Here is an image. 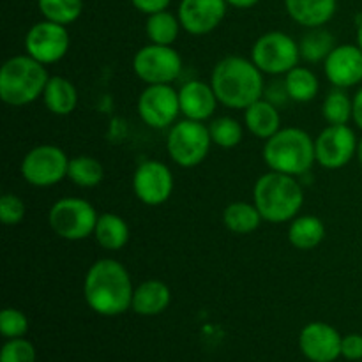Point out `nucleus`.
Masks as SVG:
<instances>
[{
  "mask_svg": "<svg viewBox=\"0 0 362 362\" xmlns=\"http://www.w3.org/2000/svg\"><path fill=\"white\" fill-rule=\"evenodd\" d=\"M45 105L53 115H69L78 105L76 87L64 76H49L42 92Z\"/></svg>",
  "mask_w": 362,
  "mask_h": 362,
  "instance_id": "obj_22",
  "label": "nucleus"
},
{
  "mask_svg": "<svg viewBox=\"0 0 362 362\" xmlns=\"http://www.w3.org/2000/svg\"><path fill=\"white\" fill-rule=\"evenodd\" d=\"M253 60L226 57L212 69L211 85L223 106L246 110L264 95V76Z\"/></svg>",
  "mask_w": 362,
  "mask_h": 362,
  "instance_id": "obj_2",
  "label": "nucleus"
},
{
  "mask_svg": "<svg viewBox=\"0 0 362 362\" xmlns=\"http://www.w3.org/2000/svg\"><path fill=\"white\" fill-rule=\"evenodd\" d=\"M357 136L349 124L332 126L329 124L315 138V156L317 163L327 170H339L357 156Z\"/></svg>",
  "mask_w": 362,
  "mask_h": 362,
  "instance_id": "obj_12",
  "label": "nucleus"
},
{
  "mask_svg": "<svg viewBox=\"0 0 362 362\" xmlns=\"http://www.w3.org/2000/svg\"><path fill=\"white\" fill-rule=\"evenodd\" d=\"M264 221L260 211L255 204H247V202H233L223 212V223L226 228L233 233H251L260 226Z\"/></svg>",
  "mask_w": 362,
  "mask_h": 362,
  "instance_id": "obj_25",
  "label": "nucleus"
},
{
  "mask_svg": "<svg viewBox=\"0 0 362 362\" xmlns=\"http://www.w3.org/2000/svg\"><path fill=\"white\" fill-rule=\"evenodd\" d=\"M212 144L223 148H233L243 141V126L233 117H218L209 124Z\"/></svg>",
  "mask_w": 362,
  "mask_h": 362,
  "instance_id": "obj_32",
  "label": "nucleus"
},
{
  "mask_svg": "<svg viewBox=\"0 0 362 362\" xmlns=\"http://www.w3.org/2000/svg\"><path fill=\"white\" fill-rule=\"evenodd\" d=\"M285 6L296 23L306 28H318L332 20L338 0H285Z\"/></svg>",
  "mask_w": 362,
  "mask_h": 362,
  "instance_id": "obj_19",
  "label": "nucleus"
},
{
  "mask_svg": "<svg viewBox=\"0 0 362 362\" xmlns=\"http://www.w3.org/2000/svg\"><path fill=\"white\" fill-rule=\"evenodd\" d=\"M357 159H359V163L362 166V138L359 140V144H357Z\"/></svg>",
  "mask_w": 362,
  "mask_h": 362,
  "instance_id": "obj_41",
  "label": "nucleus"
},
{
  "mask_svg": "<svg viewBox=\"0 0 362 362\" xmlns=\"http://www.w3.org/2000/svg\"><path fill=\"white\" fill-rule=\"evenodd\" d=\"M226 0H180V25L193 35H205L218 28L226 16Z\"/></svg>",
  "mask_w": 362,
  "mask_h": 362,
  "instance_id": "obj_15",
  "label": "nucleus"
},
{
  "mask_svg": "<svg viewBox=\"0 0 362 362\" xmlns=\"http://www.w3.org/2000/svg\"><path fill=\"white\" fill-rule=\"evenodd\" d=\"M324 62L325 76L336 88H350L362 81V52L357 45L336 46Z\"/></svg>",
  "mask_w": 362,
  "mask_h": 362,
  "instance_id": "obj_17",
  "label": "nucleus"
},
{
  "mask_svg": "<svg viewBox=\"0 0 362 362\" xmlns=\"http://www.w3.org/2000/svg\"><path fill=\"white\" fill-rule=\"evenodd\" d=\"M133 283L127 269L113 258L94 262L83 281V297L94 313L117 317L133 304Z\"/></svg>",
  "mask_w": 362,
  "mask_h": 362,
  "instance_id": "obj_1",
  "label": "nucleus"
},
{
  "mask_svg": "<svg viewBox=\"0 0 362 362\" xmlns=\"http://www.w3.org/2000/svg\"><path fill=\"white\" fill-rule=\"evenodd\" d=\"M179 113V92L172 85H147L138 98V115L152 129L173 126Z\"/></svg>",
  "mask_w": 362,
  "mask_h": 362,
  "instance_id": "obj_13",
  "label": "nucleus"
},
{
  "mask_svg": "<svg viewBox=\"0 0 362 362\" xmlns=\"http://www.w3.org/2000/svg\"><path fill=\"white\" fill-rule=\"evenodd\" d=\"M322 115L332 126L349 124L354 119V99H350L345 88H336L325 98Z\"/></svg>",
  "mask_w": 362,
  "mask_h": 362,
  "instance_id": "obj_30",
  "label": "nucleus"
},
{
  "mask_svg": "<svg viewBox=\"0 0 362 362\" xmlns=\"http://www.w3.org/2000/svg\"><path fill=\"white\" fill-rule=\"evenodd\" d=\"M49 76L45 64L30 55L11 57L0 69V98L9 106H25L39 99Z\"/></svg>",
  "mask_w": 362,
  "mask_h": 362,
  "instance_id": "obj_5",
  "label": "nucleus"
},
{
  "mask_svg": "<svg viewBox=\"0 0 362 362\" xmlns=\"http://www.w3.org/2000/svg\"><path fill=\"white\" fill-rule=\"evenodd\" d=\"M211 145L212 138L209 126L189 119L173 124L166 140L170 158L182 168H194L200 165L207 158Z\"/></svg>",
  "mask_w": 362,
  "mask_h": 362,
  "instance_id": "obj_6",
  "label": "nucleus"
},
{
  "mask_svg": "<svg viewBox=\"0 0 362 362\" xmlns=\"http://www.w3.org/2000/svg\"><path fill=\"white\" fill-rule=\"evenodd\" d=\"M131 2H133V6L136 7L140 13L151 16V14L159 13V11L168 9V6L172 0H131Z\"/></svg>",
  "mask_w": 362,
  "mask_h": 362,
  "instance_id": "obj_37",
  "label": "nucleus"
},
{
  "mask_svg": "<svg viewBox=\"0 0 362 362\" xmlns=\"http://www.w3.org/2000/svg\"><path fill=\"white\" fill-rule=\"evenodd\" d=\"M69 159L55 145H39L28 151L21 161V177L35 187H49L67 177Z\"/></svg>",
  "mask_w": 362,
  "mask_h": 362,
  "instance_id": "obj_10",
  "label": "nucleus"
},
{
  "mask_svg": "<svg viewBox=\"0 0 362 362\" xmlns=\"http://www.w3.org/2000/svg\"><path fill=\"white\" fill-rule=\"evenodd\" d=\"M28 331V318L25 313L14 308H6L0 313V332L4 338L7 339H16L23 338Z\"/></svg>",
  "mask_w": 362,
  "mask_h": 362,
  "instance_id": "obj_33",
  "label": "nucleus"
},
{
  "mask_svg": "<svg viewBox=\"0 0 362 362\" xmlns=\"http://www.w3.org/2000/svg\"><path fill=\"white\" fill-rule=\"evenodd\" d=\"M283 85H285L288 99L297 103H308L315 99L318 94V88H320L317 74L308 69V67L299 66H296L292 71L286 73Z\"/></svg>",
  "mask_w": 362,
  "mask_h": 362,
  "instance_id": "obj_26",
  "label": "nucleus"
},
{
  "mask_svg": "<svg viewBox=\"0 0 362 362\" xmlns=\"http://www.w3.org/2000/svg\"><path fill=\"white\" fill-rule=\"evenodd\" d=\"M357 46H359L362 52V21L359 23V28H357Z\"/></svg>",
  "mask_w": 362,
  "mask_h": 362,
  "instance_id": "obj_40",
  "label": "nucleus"
},
{
  "mask_svg": "<svg viewBox=\"0 0 362 362\" xmlns=\"http://www.w3.org/2000/svg\"><path fill=\"white\" fill-rule=\"evenodd\" d=\"M264 161L272 172L292 177L304 175L317 161L315 140L299 127H283L265 140Z\"/></svg>",
  "mask_w": 362,
  "mask_h": 362,
  "instance_id": "obj_4",
  "label": "nucleus"
},
{
  "mask_svg": "<svg viewBox=\"0 0 362 362\" xmlns=\"http://www.w3.org/2000/svg\"><path fill=\"white\" fill-rule=\"evenodd\" d=\"M94 237L101 247L108 251H119L129 240V226L120 216L106 212L98 218Z\"/></svg>",
  "mask_w": 362,
  "mask_h": 362,
  "instance_id": "obj_23",
  "label": "nucleus"
},
{
  "mask_svg": "<svg viewBox=\"0 0 362 362\" xmlns=\"http://www.w3.org/2000/svg\"><path fill=\"white\" fill-rule=\"evenodd\" d=\"M180 20L175 14L168 13V11H159L148 16L145 30H147V37L154 45L172 46L177 41L180 32Z\"/></svg>",
  "mask_w": 362,
  "mask_h": 362,
  "instance_id": "obj_27",
  "label": "nucleus"
},
{
  "mask_svg": "<svg viewBox=\"0 0 362 362\" xmlns=\"http://www.w3.org/2000/svg\"><path fill=\"white\" fill-rule=\"evenodd\" d=\"M98 212L83 198H62L49 209L48 221L53 232L66 240H81L92 235L98 223Z\"/></svg>",
  "mask_w": 362,
  "mask_h": 362,
  "instance_id": "obj_7",
  "label": "nucleus"
},
{
  "mask_svg": "<svg viewBox=\"0 0 362 362\" xmlns=\"http://www.w3.org/2000/svg\"><path fill=\"white\" fill-rule=\"evenodd\" d=\"M37 7L45 20L71 25L80 18L83 11V0H37Z\"/></svg>",
  "mask_w": 362,
  "mask_h": 362,
  "instance_id": "obj_31",
  "label": "nucleus"
},
{
  "mask_svg": "<svg viewBox=\"0 0 362 362\" xmlns=\"http://www.w3.org/2000/svg\"><path fill=\"white\" fill-rule=\"evenodd\" d=\"M341 336L332 325L311 322L300 331V352L311 362H334L341 356Z\"/></svg>",
  "mask_w": 362,
  "mask_h": 362,
  "instance_id": "obj_16",
  "label": "nucleus"
},
{
  "mask_svg": "<svg viewBox=\"0 0 362 362\" xmlns=\"http://www.w3.org/2000/svg\"><path fill=\"white\" fill-rule=\"evenodd\" d=\"M244 124L251 134L269 140L281 129V115L271 101L260 99L244 110Z\"/></svg>",
  "mask_w": 362,
  "mask_h": 362,
  "instance_id": "obj_21",
  "label": "nucleus"
},
{
  "mask_svg": "<svg viewBox=\"0 0 362 362\" xmlns=\"http://www.w3.org/2000/svg\"><path fill=\"white\" fill-rule=\"evenodd\" d=\"M67 177L80 187H95L105 177V170L98 159L90 156H78L69 159Z\"/></svg>",
  "mask_w": 362,
  "mask_h": 362,
  "instance_id": "obj_29",
  "label": "nucleus"
},
{
  "mask_svg": "<svg viewBox=\"0 0 362 362\" xmlns=\"http://www.w3.org/2000/svg\"><path fill=\"white\" fill-rule=\"evenodd\" d=\"M260 0H226V4L232 7H237V9H250V7L257 6Z\"/></svg>",
  "mask_w": 362,
  "mask_h": 362,
  "instance_id": "obj_39",
  "label": "nucleus"
},
{
  "mask_svg": "<svg viewBox=\"0 0 362 362\" xmlns=\"http://www.w3.org/2000/svg\"><path fill=\"white\" fill-rule=\"evenodd\" d=\"M0 362H35V350L32 343L27 341V339H9L2 346Z\"/></svg>",
  "mask_w": 362,
  "mask_h": 362,
  "instance_id": "obj_34",
  "label": "nucleus"
},
{
  "mask_svg": "<svg viewBox=\"0 0 362 362\" xmlns=\"http://www.w3.org/2000/svg\"><path fill=\"white\" fill-rule=\"evenodd\" d=\"M354 122L362 129V87L356 95H354Z\"/></svg>",
  "mask_w": 362,
  "mask_h": 362,
  "instance_id": "obj_38",
  "label": "nucleus"
},
{
  "mask_svg": "<svg viewBox=\"0 0 362 362\" xmlns=\"http://www.w3.org/2000/svg\"><path fill=\"white\" fill-rule=\"evenodd\" d=\"M25 212H27V207H25L23 200L16 194L6 193L0 198V219H2L4 225H20L25 218Z\"/></svg>",
  "mask_w": 362,
  "mask_h": 362,
  "instance_id": "obj_35",
  "label": "nucleus"
},
{
  "mask_svg": "<svg viewBox=\"0 0 362 362\" xmlns=\"http://www.w3.org/2000/svg\"><path fill=\"white\" fill-rule=\"evenodd\" d=\"M172 292L168 285L159 279H147L134 288L131 310L144 317H154L170 306Z\"/></svg>",
  "mask_w": 362,
  "mask_h": 362,
  "instance_id": "obj_20",
  "label": "nucleus"
},
{
  "mask_svg": "<svg viewBox=\"0 0 362 362\" xmlns=\"http://www.w3.org/2000/svg\"><path fill=\"white\" fill-rule=\"evenodd\" d=\"M179 101L180 113L186 119L198 120V122L211 119L219 103L212 85L198 80H191L182 85L179 90Z\"/></svg>",
  "mask_w": 362,
  "mask_h": 362,
  "instance_id": "obj_18",
  "label": "nucleus"
},
{
  "mask_svg": "<svg viewBox=\"0 0 362 362\" xmlns=\"http://www.w3.org/2000/svg\"><path fill=\"white\" fill-rule=\"evenodd\" d=\"M300 49L296 39L285 32L260 35L251 49V60L264 74H286L299 64Z\"/></svg>",
  "mask_w": 362,
  "mask_h": 362,
  "instance_id": "obj_8",
  "label": "nucleus"
},
{
  "mask_svg": "<svg viewBox=\"0 0 362 362\" xmlns=\"http://www.w3.org/2000/svg\"><path fill=\"white\" fill-rule=\"evenodd\" d=\"M341 356L346 361H361L362 359V336L349 334L341 339Z\"/></svg>",
  "mask_w": 362,
  "mask_h": 362,
  "instance_id": "obj_36",
  "label": "nucleus"
},
{
  "mask_svg": "<svg viewBox=\"0 0 362 362\" xmlns=\"http://www.w3.org/2000/svg\"><path fill=\"white\" fill-rule=\"evenodd\" d=\"M133 71L147 85H170L180 76L182 59L172 46L151 42L136 52L133 59Z\"/></svg>",
  "mask_w": 362,
  "mask_h": 362,
  "instance_id": "obj_9",
  "label": "nucleus"
},
{
  "mask_svg": "<svg viewBox=\"0 0 362 362\" xmlns=\"http://www.w3.org/2000/svg\"><path fill=\"white\" fill-rule=\"evenodd\" d=\"M71 39L66 25L55 21L42 20L32 25L25 35V49L27 55L41 64H55L69 52Z\"/></svg>",
  "mask_w": 362,
  "mask_h": 362,
  "instance_id": "obj_11",
  "label": "nucleus"
},
{
  "mask_svg": "<svg viewBox=\"0 0 362 362\" xmlns=\"http://www.w3.org/2000/svg\"><path fill=\"white\" fill-rule=\"evenodd\" d=\"M334 48V37H332L331 32L324 30L322 27L310 28V32L304 34L299 42L300 57L306 59L308 62H320V60H325Z\"/></svg>",
  "mask_w": 362,
  "mask_h": 362,
  "instance_id": "obj_28",
  "label": "nucleus"
},
{
  "mask_svg": "<svg viewBox=\"0 0 362 362\" xmlns=\"http://www.w3.org/2000/svg\"><path fill=\"white\" fill-rule=\"evenodd\" d=\"M325 226L317 216H300L290 221L288 240L297 250H313L324 240Z\"/></svg>",
  "mask_w": 362,
  "mask_h": 362,
  "instance_id": "obj_24",
  "label": "nucleus"
},
{
  "mask_svg": "<svg viewBox=\"0 0 362 362\" xmlns=\"http://www.w3.org/2000/svg\"><path fill=\"white\" fill-rule=\"evenodd\" d=\"M133 191L145 205H161L172 197L173 173L165 163L144 161L133 175Z\"/></svg>",
  "mask_w": 362,
  "mask_h": 362,
  "instance_id": "obj_14",
  "label": "nucleus"
},
{
  "mask_svg": "<svg viewBox=\"0 0 362 362\" xmlns=\"http://www.w3.org/2000/svg\"><path fill=\"white\" fill-rule=\"evenodd\" d=\"M253 200L264 221L278 225L297 218L304 204V191L296 177L271 170L255 182Z\"/></svg>",
  "mask_w": 362,
  "mask_h": 362,
  "instance_id": "obj_3",
  "label": "nucleus"
}]
</instances>
